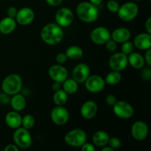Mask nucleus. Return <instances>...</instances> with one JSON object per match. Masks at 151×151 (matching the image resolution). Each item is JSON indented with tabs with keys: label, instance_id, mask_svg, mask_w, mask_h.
Returning <instances> with one entry per match:
<instances>
[{
	"label": "nucleus",
	"instance_id": "obj_10",
	"mask_svg": "<svg viewBox=\"0 0 151 151\" xmlns=\"http://www.w3.org/2000/svg\"><path fill=\"white\" fill-rule=\"evenodd\" d=\"M85 87L91 93H99L103 91L106 86L105 80L97 75H90L85 81Z\"/></svg>",
	"mask_w": 151,
	"mask_h": 151
},
{
	"label": "nucleus",
	"instance_id": "obj_20",
	"mask_svg": "<svg viewBox=\"0 0 151 151\" xmlns=\"http://www.w3.org/2000/svg\"><path fill=\"white\" fill-rule=\"evenodd\" d=\"M16 19L7 16L0 21V32L3 35H9L16 29Z\"/></svg>",
	"mask_w": 151,
	"mask_h": 151
},
{
	"label": "nucleus",
	"instance_id": "obj_26",
	"mask_svg": "<svg viewBox=\"0 0 151 151\" xmlns=\"http://www.w3.org/2000/svg\"><path fill=\"white\" fill-rule=\"evenodd\" d=\"M63 89L68 94H73L78 89V83L73 78H67L63 83Z\"/></svg>",
	"mask_w": 151,
	"mask_h": 151
},
{
	"label": "nucleus",
	"instance_id": "obj_29",
	"mask_svg": "<svg viewBox=\"0 0 151 151\" xmlns=\"http://www.w3.org/2000/svg\"><path fill=\"white\" fill-rule=\"evenodd\" d=\"M35 118L32 115L27 114L24 116L22 119V125L23 128L29 130L35 125Z\"/></svg>",
	"mask_w": 151,
	"mask_h": 151
},
{
	"label": "nucleus",
	"instance_id": "obj_16",
	"mask_svg": "<svg viewBox=\"0 0 151 151\" xmlns=\"http://www.w3.org/2000/svg\"><path fill=\"white\" fill-rule=\"evenodd\" d=\"M90 68L86 63H79L72 71V78L78 83H84L90 76Z\"/></svg>",
	"mask_w": 151,
	"mask_h": 151
},
{
	"label": "nucleus",
	"instance_id": "obj_1",
	"mask_svg": "<svg viewBox=\"0 0 151 151\" xmlns=\"http://www.w3.org/2000/svg\"><path fill=\"white\" fill-rule=\"evenodd\" d=\"M41 38L44 43L49 45H56L61 42L63 38V30L56 23H50L42 28Z\"/></svg>",
	"mask_w": 151,
	"mask_h": 151
},
{
	"label": "nucleus",
	"instance_id": "obj_2",
	"mask_svg": "<svg viewBox=\"0 0 151 151\" xmlns=\"http://www.w3.org/2000/svg\"><path fill=\"white\" fill-rule=\"evenodd\" d=\"M78 17L85 23H93L99 17V9L97 6L88 1H83L78 4L76 7Z\"/></svg>",
	"mask_w": 151,
	"mask_h": 151
},
{
	"label": "nucleus",
	"instance_id": "obj_33",
	"mask_svg": "<svg viewBox=\"0 0 151 151\" xmlns=\"http://www.w3.org/2000/svg\"><path fill=\"white\" fill-rule=\"evenodd\" d=\"M105 44H106V50L109 52H115L116 50V49H117V43L115 42L111 38H110Z\"/></svg>",
	"mask_w": 151,
	"mask_h": 151
},
{
	"label": "nucleus",
	"instance_id": "obj_4",
	"mask_svg": "<svg viewBox=\"0 0 151 151\" xmlns=\"http://www.w3.org/2000/svg\"><path fill=\"white\" fill-rule=\"evenodd\" d=\"M13 135V139L14 144L19 148L27 149L32 143V136L29 134V130L24 128H18L15 129Z\"/></svg>",
	"mask_w": 151,
	"mask_h": 151
},
{
	"label": "nucleus",
	"instance_id": "obj_17",
	"mask_svg": "<svg viewBox=\"0 0 151 151\" xmlns=\"http://www.w3.org/2000/svg\"><path fill=\"white\" fill-rule=\"evenodd\" d=\"M98 111L97 103L92 100H88L82 105L81 108V114L84 119H91L96 116Z\"/></svg>",
	"mask_w": 151,
	"mask_h": 151
},
{
	"label": "nucleus",
	"instance_id": "obj_39",
	"mask_svg": "<svg viewBox=\"0 0 151 151\" xmlns=\"http://www.w3.org/2000/svg\"><path fill=\"white\" fill-rule=\"evenodd\" d=\"M145 61H146V63H147V65L151 66V50H146V52L145 54Z\"/></svg>",
	"mask_w": 151,
	"mask_h": 151
},
{
	"label": "nucleus",
	"instance_id": "obj_32",
	"mask_svg": "<svg viewBox=\"0 0 151 151\" xmlns=\"http://www.w3.org/2000/svg\"><path fill=\"white\" fill-rule=\"evenodd\" d=\"M106 7H107L108 10L109 12L115 13H117L120 5H119V4L116 0H109L107 2V4H106Z\"/></svg>",
	"mask_w": 151,
	"mask_h": 151
},
{
	"label": "nucleus",
	"instance_id": "obj_11",
	"mask_svg": "<svg viewBox=\"0 0 151 151\" xmlns=\"http://www.w3.org/2000/svg\"><path fill=\"white\" fill-rule=\"evenodd\" d=\"M128 55L124 53L116 52L112 55L109 58V64L111 70L121 72L128 66Z\"/></svg>",
	"mask_w": 151,
	"mask_h": 151
},
{
	"label": "nucleus",
	"instance_id": "obj_22",
	"mask_svg": "<svg viewBox=\"0 0 151 151\" xmlns=\"http://www.w3.org/2000/svg\"><path fill=\"white\" fill-rule=\"evenodd\" d=\"M110 137L106 131H97L94 134L92 137V141L94 145L97 147H103L107 145Z\"/></svg>",
	"mask_w": 151,
	"mask_h": 151
},
{
	"label": "nucleus",
	"instance_id": "obj_37",
	"mask_svg": "<svg viewBox=\"0 0 151 151\" xmlns=\"http://www.w3.org/2000/svg\"><path fill=\"white\" fill-rule=\"evenodd\" d=\"M142 77L145 81H150L151 78V70L149 68H146L142 72Z\"/></svg>",
	"mask_w": 151,
	"mask_h": 151
},
{
	"label": "nucleus",
	"instance_id": "obj_27",
	"mask_svg": "<svg viewBox=\"0 0 151 151\" xmlns=\"http://www.w3.org/2000/svg\"><path fill=\"white\" fill-rule=\"evenodd\" d=\"M68 100V94L63 89H59L55 91L53 101L56 106H64Z\"/></svg>",
	"mask_w": 151,
	"mask_h": 151
},
{
	"label": "nucleus",
	"instance_id": "obj_43",
	"mask_svg": "<svg viewBox=\"0 0 151 151\" xmlns=\"http://www.w3.org/2000/svg\"><path fill=\"white\" fill-rule=\"evenodd\" d=\"M60 84H61L60 83L54 81V83H53L52 85V88L53 91H58V90L60 89Z\"/></svg>",
	"mask_w": 151,
	"mask_h": 151
},
{
	"label": "nucleus",
	"instance_id": "obj_47",
	"mask_svg": "<svg viewBox=\"0 0 151 151\" xmlns=\"http://www.w3.org/2000/svg\"></svg>",
	"mask_w": 151,
	"mask_h": 151
},
{
	"label": "nucleus",
	"instance_id": "obj_5",
	"mask_svg": "<svg viewBox=\"0 0 151 151\" xmlns=\"http://www.w3.org/2000/svg\"><path fill=\"white\" fill-rule=\"evenodd\" d=\"M87 141V135L81 129H73L64 137V142L71 147H81Z\"/></svg>",
	"mask_w": 151,
	"mask_h": 151
},
{
	"label": "nucleus",
	"instance_id": "obj_28",
	"mask_svg": "<svg viewBox=\"0 0 151 151\" xmlns=\"http://www.w3.org/2000/svg\"><path fill=\"white\" fill-rule=\"evenodd\" d=\"M122 80V75L120 72L112 70L111 72H109L105 78V82L108 85H116L119 83Z\"/></svg>",
	"mask_w": 151,
	"mask_h": 151
},
{
	"label": "nucleus",
	"instance_id": "obj_18",
	"mask_svg": "<svg viewBox=\"0 0 151 151\" xmlns=\"http://www.w3.org/2000/svg\"><path fill=\"white\" fill-rule=\"evenodd\" d=\"M134 47L141 50H147L151 48V35L149 33H140L135 37Z\"/></svg>",
	"mask_w": 151,
	"mask_h": 151
},
{
	"label": "nucleus",
	"instance_id": "obj_15",
	"mask_svg": "<svg viewBox=\"0 0 151 151\" xmlns=\"http://www.w3.org/2000/svg\"><path fill=\"white\" fill-rule=\"evenodd\" d=\"M49 76L52 81L62 83L68 78V71L62 64H55L50 66L48 70Z\"/></svg>",
	"mask_w": 151,
	"mask_h": 151
},
{
	"label": "nucleus",
	"instance_id": "obj_23",
	"mask_svg": "<svg viewBox=\"0 0 151 151\" xmlns=\"http://www.w3.org/2000/svg\"><path fill=\"white\" fill-rule=\"evenodd\" d=\"M10 106L12 109L16 111H22L24 110L26 106V99L23 95L20 94L19 93L13 95L12 98L10 100Z\"/></svg>",
	"mask_w": 151,
	"mask_h": 151
},
{
	"label": "nucleus",
	"instance_id": "obj_38",
	"mask_svg": "<svg viewBox=\"0 0 151 151\" xmlns=\"http://www.w3.org/2000/svg\"><path fill=\"white\" fill-rule=\"evenodd\" d=\"M81 150L82 151H94L95 150V147L91 143H87L86 142L85 144L81 146Z\"/></svg>",
	"mask_w": 151,
	"mask_h": 151
},
{
	"label": "nucleus",
	"instance_id": "obj_35",
	"mask_svg": "<svg viewBox=\"0 0 151 151\" xmlns=\"http://www.w3.org/2000/svg\"><path fill=\"white\" fill-rule=\"evenodd\" d=\"M116 101H117V99H116V96L113 95V94H109L106 98V103L110 106H113Z\"/></svg>",
	"mask_w": 151,
	"mask_h": 151
},
{
	"label": "nucleus",
	"instance_id": "obj_24",
	"mask_svg": "<svg viewBox=\"0 0 151 151\" xmlns=\"http://www.w3.org/2000/svg\"><path fill=\"white\" fill-rule=\"evenodd\" d=\"M128 62L133 68L137 69H142L145 63L144 57L141 54L135 52H133L128 55Z\"/></svg>",
	"mask_w": 151,
	"mask_h": 151
},
{
	"label": "nucleus",
	"instance_id": "obj_40",
	"mask_svg": "<svg viewBox=\"0 0 151 151\" xmlns=\"http://www.w3.org/2000/svg\"><path fill=\"white\" fill-rule=\"evenodd\" d=\"M4 151H19V147L15 144H10L7 145L4 149Z\"/></svg>",
	"mask_w": 151,
	"mask_h": 151
},
{
	"label": "nucleus",
	"instance_id": "obj_41",
	"mask_svg": "<svg viewBox=\"0 0 151 151\" xmlns=\"http://www.w3.org/2000/svg\"><path fill=\"white\" fill-rule=\"evenodd\" d=\"M47 4L52 7H57L62 3L63 0H45Z\"/></svg>",
	"mask_w": 151,
	"mask_h": 151
},
{
	"label": "nucleus",
	"instance_id": "obj_42",
	"mask_svg": "<svg viewBox=\"0 0 151 151\" xmlns=\"http://www.w3.org/2000/svg\"><path fill=\"white\" fill-rule=\"evenodd\" d=\"M145 27L146 31L147 33L151 34V18L149 17L148 19L146 20L145 24Z\"/></svg>",
	"mask_w": 151,
	"mask_h": 151
},
{
	"label": "nucleus",
	"instance_id": "obj_36",
	"mask_svg": "<svg viewBox=\"0 0 151 151\" xmlns=\"http://www.w3.org/2000/svg\"><path fill=\"white\" fill-rule=\"evenodd\" d=\"M17 12H18L17 8H16V7L12 6V7H10L8 9H7V16H8V17L15 19V18H16V14H17Z\"/></svg>",
	"mask_w": 151,
	"mask_h": 151
},
{
	"label": "nucleus",
	"instance_id": "obj_19",
	"mask_svg": "<svg viewBox=\"0 0 151 151\" xmlns=\"http://www.w3.org/2000/svg\"><path fill=\"white\" fill-rule=\"evenodd\" d=\"M131 36V31L125 27H118L111 33V38L118 44L128 41Z\"/></svg>",
	"mask_w": 151,
	"mask_h": 151
},
{
	"label": "nucleus",
	"instance_id": "obj_44",
	"mask_svg": "<svg viewBox=\"0 0 151 151\" xmlns=\"http://www.w3.org/2000/svg\"><path fill=\"white\" fill-rule=\"evenodd\" d=\"M103 0H89V2H91V4H94L96 6H99L102 2H103Z\"/></svg>",
	"mask_w": 151,
	"mask_h": 151
},
{
	"label": "nucleus",
	"instance_id": "obj_12",
	"mask_svg": "<svg viewBox=\"0 0 151 151\" xmlns=\"http://www.w3.org/2000/svg\"><path fill=\"white\" fill-rule=\"evenodd\" d=\"M90 38L94 44L103 45L111 38V32L105 27H97L91 32Z\"/></svg>",
	"mask_w": 151,
	"mask_h": 151
},
{
	"label": "nucleus",
	"instance_id": "obj_34",
	"mask_svg": "<svg viewBox=\"0 0 151 151\" xmlns=\"http://www.w3.org/2000/svg\"><path fill=\"white\" fill-rule=\"evenodd\" d=\"M67 59L68 58L66 55L63 52L58 53V54L56 55V58H55L56 61H57V63H58V64H63V63H66Z\"/></svg>",
	"mask_w": 151,
	"mask_h": 151
},
{
	"label": "nucleus",
	"instance_id": "obj_46",
	"mask_svg": "<svg viewBox=\"0 0 151 151\" xmlns=\"http://www.w3.org/2000/svg\"><path fill=\"white\" fill-rule=\"evenodd\" d=\"M134 1H141V0H134Z\"/></svg>",
	"mask_w": 151,
	"mask_h": 151
},
{
	"label": "nucleus",
	"instance_id": "obj_13",
	"mask_svg": "<svg viewBox=\"0 0 151 151\" xmlns=\"http://www.w3.org/2000/svg\"><path fill=\"white\" fill-rule=\"evenodd\" d=\"M148 132V126L143 121H137L131 126V135L137 141H144L147 138Z\"/></svg>",
	"mask_w": 151,
	"mask_h": 151
},
{
	"label": "nucleus",
	"instance_id": "obj_21",
	"mask_svg": "<svg viewBox=\"0 0 151 151\" xmlns=\"http://www.w3.org/2000/svg\"><path fill=\"white\" fill-rule=\"evenodd\" d=\"M22 117L18 113V111H13L8 112L6 114L4 120L9 128L12 129H16L22 126Z\"/></svg>",
	"mask_w": 151,
	"mask_h": 151
},
{
	"label": "nucleus",
	"instance_id": "obj_9",
	"mask_svg": "<svg viewBox=\"0 0 151 151\" xmlns=\"http://www.w3.org/2000/svg\"><path fill=\"white\" fill-rule=\"evenodd\" d=\"M52 121L55 125H63L69 119V112L63 106H56L50 113Z\"/></svg>",
	"mask_w": 151,
	"mask_h": 151
},
{
	"label": "nucleus",
	"instance_id": "obj_14",
	"mask_svg": "<svg viewBox=\"0 0 151 151\" xmlns=\"http://www.w3.org/2000/svg\"><path fill=\"white\" fill-rule=\"evenodd\" d=\"M15 19L18 24L22 26H26L33 22L35 19V13L30 7H22L18 10Z\"/></svg>",
	"mask_w": 151,
	"mask_h": 151
},
{
	"label": "nucleus",
	"instance_id": "obj_30",
	"mask_svg": "<svg viewBox=\"0 0 151 151\" xmlns=\"http://www.w3.org/2000/svg\"><path fill=\"white\" fill-rule=\"evenodd\" d=\"M134 47H135L134 45V43L130 41L129 40L125 41V42L122 43V47H121L122 48V52L126 55H128L134 52Z\"/></svg>",
	"mask_w": 151,
	"mask_h": 151
},
{
	"label": "nucleus",
	"instance_id": "obj_25",
	"mask_svg": "<svg viewBox=\"0 0 151 151\" xmlns=\"http://www.w3.org/2000/svg\"><path fill=\"white\" fill-rule=\"evenodd\" d=\"M65 54L67 56V58L71 60H80L83 55V51L80 47L76 45H72L68 47Z\"/></svg>",
	"mask_w": 151,
	"mask_h": 151
},
{
	"label": "nucleus",
	"instance_id": "obj_3",
	"mask_svg": "<svg viewBox=\"0 0 151 151\" xmlns=\"http://www.w3.org/2000/svg\"><path fill=\"white\" fill-rule=\"evenodd\" d=\"M22 78L17 74H11L6 77L1 83V88L7 95H14L21 91L22 88Z\"/></svg>",
	"mask_w": 151,
	"mask_h": 151
},
{
	"label": "nucleus",
	"instance_id": "obj_45",
	"mask_svg": "<svg viewBox=\"0 0 151 151\" xmlns=\"http://www.w3.org/2000/svg\"><path fill=\"white\" fill-rule=\"evenodd\" d=\"M114 150L112 149L111 147H109V146H104L103 147V149H102V151H114Z\"/></svg>",
	"mask_w": 151,
	"mask_h": 151
},
{
	"label": "nucleus",
	"instance_id": "obj_31",
	"mask_svg": "<svg viewBox=\"0 0 151 151\" xmlns=\"http://www.w3.org/2000/svg\"><path fill=\"white\" fill-rule=\"evenodd\" d=\"M108 145H109V147H111L114 150H117L122 147V142H121L120 139H119L118 137H114L111 138H109Z\"/></svg>",
	"mask_w": 151,
	"mask_h": 151
},
{
	"label": "nucleus",
	"instance_id": "obj_6",
	"mask_svg": "<svg viewBox=\"0 0 151 151\" xmlns=\"http://www.w3.org/2000/svg\"><path fill=\"white\" fill-rule=\"evenodd\" d=\"M139 13V7L134 1H128L120 6L117 12L118 16L124 22L134 20Z\"/></svg>",
	"mask_w": 151,
	"mask_h": 151
},
{
	"label": "nucleus",
	"instance_id": "obj_8",
	"mask_svg": "<svg viewBox=\"0 0 151 151\" xmlns=\"http://www.w3.org/2000/svg\"><path fill=\"white\" fill-rule=\"evenodd\" d=\"M55 19L57 24L61 27L70 26L74 21L73 12L68 7H61L55 13Z\"/></svg>",
	"mask_w": 151,
	"mask_h": 151
},
{
	"label": "nucleus",
	"instance_id": "obj_7",
	"mask_svg": "<svg viewBox=\"0 0 151 151\" xmlns=\"http://www.w3.org/2000/svg\"><path fill=\"white\" fill-rule=\"evenodd\" d=\"M113 111L117 117L127 119L132 117L134 114V109L129 103L120 100L116 101L113 106Z\"/></svg>",
	"mask_w": 151,
	"mask_h": 151
}]
</instances>
